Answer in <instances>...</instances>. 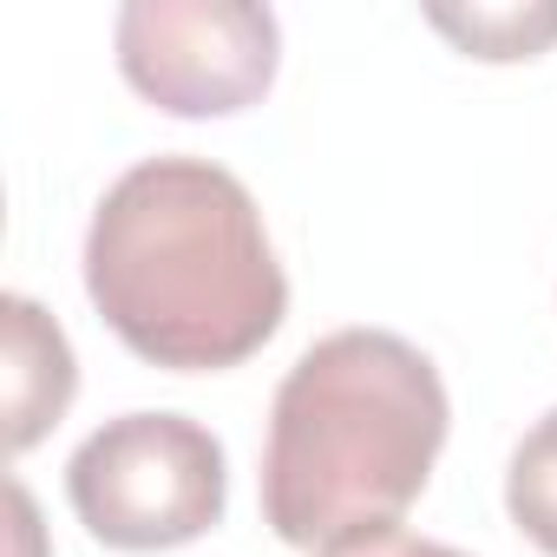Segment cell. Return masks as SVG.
Wrapping results in <instances>:
<instances>
[{"mask_svg":"<svg viewBox=\"0 0 557 557\" xmlns=\"http://www.w3.org/2000/svg\"><path fill=\"white\" fill-rule=\"evenodd\" d=\"M86 296L138 361L216 374L283 329L289 275L236 171L145 158L92 210Z\"/></svg>","mask_w":557,"mask_h":557,"instance_id":"1","label":"cell"},{"mask_svg":"<svg viewBox=\"0 0 557 557\" xmlns=\"http://www.w3.org/2000/svg\"><path fill=\"white\" fill-rule=\"evenodd\" d=\"M440 368L387 335L342 329L275 387L262 446V518L296 550L387 531L433 479L446 446Z\"/></svg>","mask_w":557,"mask_h":557,"instance_id":"2","label":"cell"},{"mask_svg":"<svg viewBox=\"0 0 557 557\" xmlns=\"http://www.w3.org/2000/svg\"><path fill=\"white\" fill-rule=\"evenodd\" d=\"M79 524L112 550H177L230 505V466L210 426L184 413H119L66 459Z\"/></svg>","mask_w":557,"mask_h":557,"instance_id":"3","label":"cell"},{"mask_svg":"<svg viewBox=\"0 0 557 557\" xmlns=\"http://www.w3.org/2000/svg\"><path fill=\"white\" fill-rule=\"evenodd\" d=\"M112 40L125 79L177 119H223L256 106L283 53L275 14L249 0H132L119 8Z\"/></svg>","mask_w":557,"mask_h":557,"instance_id":"4","label":"cell"},{"mask_svg":"<svg viewBox=\"0 0 557 557\" xmlns=\"http://www.w3.org/2000/svg\"><path fill=\"white\" fill-rule=\"evenodd\" d=\"M0 315H8V446L27 453L73 407L79 368H73V348H66L60 322L34 296H8Z\"/></svg>","mask_w":557,"mask_h":557,"instance_id":"5","label":"cell"},{"mask_svg":"<svg viewBox=\"0 0 557 557\" xmlns=\"http://www.w3.org/2000/svg\"><path fill=\"white\" fill-rule=\"evenodd\" d=\"M505 511L537 550L557 557V407L518 440L511 472H505Z\"/></svg>","mask_w":557,"mask_h":557,"instance_id":"6","label":"cell"},{"mask_svg":"<svg viewBox=\"0 0 557 557\" xmlns=\"http://www.w3.org/2000/svg\"><path fill=\"white\" fill-rule=\"evenodd\" d=\"M440 34H453L479 60H531L557 40V8H472V14H433Z\"/></svg>","mask_w":557,"mask_h":557,"instance_id":"7","label":"cell"},{"mask_svg":"<svg viewBox=\"0 0 557 557\" xmlns=\"http://www.w3.org/2000/svg\"><path fill=\"white\" fill-rule=\"evenodd\" d=\"M322 557H466V550H453V544H433V537H413V531L387 524V531H361V537H348V544H335V550H322Z\"/></svg>","mask_w":557,"mask_h":557,"instance_id":"8","label":"cell"}]
</instances>
